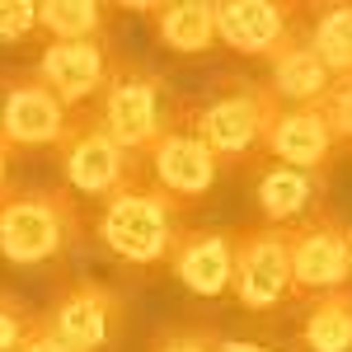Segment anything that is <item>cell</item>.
Masks as SVG:
<instances>
[{
    "label": "cell",
    "instance_id": "6da1fadb",
    "mask_svg": "<svg viewBox=\"0 0 352 352\" xmlns=\"http://www.w3.org/2000/svg\"><path fill=\"white\" fill-rule=\"evenodd\" d=\"M184 217H188V202L169 197L151 174H141L127 188H118L113 197L99 202L94 240L104 244V254H113L122 268L146 272V268L169 263L179 235L188 230Z\"/></svg>",
    "mask_w": 352,
    "mask_h": 352
},
{
    "label": "cell",
    "instance_id": "7a4b0ae2",
    "mask_svg": "<svg viewBox=\"0 0 352 352\" xmlns=\"http://www.w3.org/2000/svg\"><path fill=\"white\" fill-rule=\"evenodd\" d=\"M85 235L80 197L71 188L0 192V258L14 268H52Z\"/></svg>",
    "mask_w": 352,
    "mask_h": 352
},
{
    "label": "cell",
    "instance_id": "3957f363",
    "mask_svg": "<svg viewBox=\"0 0 352 352\" xmlns=\"http://www.w3.org/2000/svg\"><path fill=\"white\" fill-rule=\"evenodd\" d=\"M184 104H188V99H179L155 66L132 61V56H118L109 85H104V94H99L94 118L104 122V132H109L118 146H127L132 155L146 160V155L160 146V136L184 118Z\"/></svg>",
    "mask_w": 352,
    "mask_h": 352
},
{
    "label": "cell",
    "instance_id": "277c9868",
    "mask_svg": "<svg viewBox=\"0 0 352 352\" xmlns=\"http://www.w3.org/2000/svg\"><path fill=\"white\" fill-rule=\"evenodd\" d=\"M277 99L268 94L263 80H244V76H217V85L184 104L188 127L207 146L221 164L249 160L254 151H263V136H268L272 118H277Z\"/></svg>",
    "mask_w": 352,
    "mask_h": 352
},
{
    "label": "cell",
    "instance_id": "5b68a950",
    "mask_svg": "<svg viewBox=\"0 0 352 352\" xmlns=\"http://www.w3.org/2000/svg\"><path fill=\"white\" fill-rule=\"evenodd\" d=\"M43 324L76 352H113L127 329V300L99 277H71L56 287L52 305L43 310Z\"/></svg>",
    "mask_w": 352,
    "mask_h": 352
},
{
    "label": "cell",
    "instance_id": "8992f818",
    "mask_svg": "<svg viewBox=\"0 0 352 352\" xmlns=\"http://www.w3.org/2000/svg\"><path fill=\"white\" fill-rule=\"evenodd\" d=\"M61 151V179L76 197H89V202H104L118 188H127L132 179L146 174V160L132 155L127 146H118L104 122L89 113V118H76L71 136L56 146Z\"/></svg>",
    "mask_w": 352,
    "mask_h": 352
},
{
    "label": "cell",
    "instance_id": "52a82bcc",
    "mask_svg": "<svg viewBox=\"0 0 352 352\" xmlns=\"http://www.w3.org/2000/svg\"><path fill=\"white\" fill-rule=\"evenodd\" d=\"M235 305L263 315L287 300H296V277H292V244L282 226H244L235 244V282H230Z\"/></svg>",
    "mask_w": 352,
    "mask_h": 352
},
{
    "label": "cell",
    "instance_id": "ba28073f",
    "mask_svg": "<svg viewBox=\"0 0 352 352\" xmlns=\"http://www.w3.org/2000/svg\"><path fill=\"white\" fill-rule=\"evenodd\" d=\"M287 244H292V277H296L300 300L352 287V230L333 207L292 226Z\"/></svg>",
    "mask_w": 352,
    "mask_h": 352
},
{
    "label": "cell",
    "instance_id": "9c48e42d",
    "mask_svg": "<svg viewBox=\"0 0 352 352\" xmlns=\"http://www.w3.org/2000/svg\"><path fill=\"white\" fill-rule=\"evenodd\" d=\"M71 127H76V113L56 99L38 71H14L0 80V136L14 151L61 146Z\"/></svg>",
    "mask_w": 352,
    "mask_h": 352
},
{
    "label": "cell",
    "instance_id": "30bf717a",
    "mask_svg": "<svg viewBox=\"0 0 352 352\" xmlns=\"http://www.w3.org/2000/svg\"><path fill=\"white\" fill-rule=\"evenodd\" d=\"M235 244H240V230H230V226H188L164 268L174 272L179 287H188L192 296H202V300L230 296Z\"/></svg>",
    "mask_w": 352,
    "mask_h": 352
},
{
    "label": "cell",
    "instance_id": "8fae6325",
    "mask_svg": "<svg viewBox=\"0 0 352 352\" xmlns=\"http://www.w3.org/2000/svg\"><path fill=\"white\" fill-rule=\"evenodd\" d=\"M146 174H151L169 197H179V202H202L207 192L217 188L221 160L212 155V146L188 127V118H179V122L160 136V146L146 155Z\"/></svg>",
    "mask_w": 352,
    "mask_h": 352
},
{
    "label": "cell",
    "instance_id": "7c38bea8",
    "mask_svg": "<svg viewBox=\"0 0 352 352\" xmlns=\"http://www.w3.org/2000/svg\"><path fill=\"white\" fill-rule=\"evenodd\" d=\"M305 19V5L292 0H226L217 5V38L240 56H263L268 61Z\"/></svg>",
    "mask_w": 352,
    "mask_h": 352
},
{
    "label": "cell",
    "instance_id": "4fadbf2b",
    "mask_svg": "<svg viewBox=\"0 0 352 352\" xmlns=\"http://www.w3.org/2000/svg\"><path fill=\"white\" fill-rule=\"evenodd\" d=\"M113 61H118V56L109 52L104 38H85V43H47V47L38 52V66H33V71L52 85V94L66 109L76 113L80 104H89V99L104 94V85H109V76H113Z\"/></svg>",
    "mask_w": 352,
    "mask_h": 352
},
{
    "label": "cell",
    "instance_id": "5bb4252c",
    "mask_svg": "<svg viewBox=\"0 0 352 352\" xmlns=\"http://www.w3.org/2000/svg\"><path fill=\"white\" fill-rule=\"evenodd\" d=\"M268 94L282 104V109H320L329 99V89H333V71H329L320 52L310 47V38H305V19L300 28L268 56Z\"/></svg>",
    "mask_w": 352,
    "mask_h": 352
},
{
    "label": "cell",
    "instance_id": "9a60e30c",
    "mask_svg": "<svg viewBox=\"0 0 352 352\" xmlns=\"http://www.w3.org/2000/svg\"><path fill=\"white\" fill-rule=\"evenodd\" d=\"M333 151H338V136H333V122L324 118V109H277L268 136H263L268 160L310 169V174H324L333 164Z\"/></svg>",
    "mask_w": 352,
    "mask_h": 352
},
{
    "label": "cell",
    "instance_id": "2e32d148",
    "mask_svg": "<svg viewBox=\"0 0 352 352\" xmlns=\"http://www.w3.org/2000/svg\"><path fill=\"white\" fill-rule=\"evenodd\" d=\"M254 202H258V217L263 226H282L292 230L300 221H310L315 212H324V174H310V169H292V164L263 160L258 164V179H254Z\"/></svg>",
    "mask_w": 352,
    "mask_h": 352
},
{
    "label": "cell",
    "instance_id": "e0dca14e",
    "mask_svg": "<svg viewBox=\"0 0 352 352\" xmlns=\"http://www.w3.org/2000/svg\"><path fill=\"white\" fill-rule=\"evenodd\" d=\"M132 10L151 19L155 43L169 47V52H179V56H202L221 43L217 38V5L179 0V5H132Z\"/></svg>",
    "mask_w": 352,
    "mask_h": 352
},
{
    "label": "cell",
    "instance_id": "ac0fdd59",
    "mask_svg": "<svg viewBox=\"0 0 352 352\" xmlns=\"http://www.w3.org/2000/svg\"><path fill=\"white\" fill-rule=\"evenodd\" d=\"M296 338L305 352H352V287L305 300Z\"/></svg>",
    "mask_w": 352,
    "mask_h": 352
},
{
    "label": "cell",
    "instance_id": "d6986e66",
    "mask_svg": "<svg viewBox=\"0 0 352 352\" xmlns=\"http://www.w3.org/2000/svg\"><path fill=\"white\" fill-rule=\"evenodd\" d=\"M305 38L320 52V61L333 71V80L352 76V5L348 0L305 10Z\"/></svg>",
    "mask_w": 352,
    "mask_h": 352
},
{
    "label": "cell",
    "instance_id": "ffe728a7",
    "mask_svg": "<svg viewBox=\"0 0 352 352\" xmlns=\"http://www.w3.org/2000/svg\"><path fill=\"white\" fill-rule=\"evenodd\" d=\"M38 28L47 33V43L104 38L109 33V5H99V0H52V5H38Z\"/></svg>",
    "mask_w": 352,
    "mask_h": 352
},
{
    "label": "cell",
    "instance_id": "44dd1931",
    "mask_svg": "<svg viewBox=\"0 0 352 352\" xmlns=\"http://www.w3.org/2000/svg\"><path fill=\"white\" fill-rule=\"evenodd\" d=\"M38 324V310L24 296L0 287V352H19V343L28 338V329Z\"/></svg>",
    "mask_w": 352,
    "mask_h": 352
},
{
    "label": "cell",
    "instance_id": "7402d4cb",
    "mask_svg": "<svg viewBox=\"0 0 352 352\" xmlns=\"http://www.w3.org/2000/svg\"><path fill=\"white\" fill-rule=\"evenodd\" d=\"M217 329L207 324H169L155 333L151 352H217Z\"/></svg>",
    "mask_w": 352,
    "mask_h": 352
},
{
    "label": "cell",
    "instance_id": "603a6c76",
    "mask_svg": "<svg viewBox=\"0 0 352 352\" xmlns=\"http://www.w3.org/2000/svg\"><path fill=\"white\" fill-rule=\"evenodd\" d=\"M38 33V5L33 0H0V43H24Z\"/></svg>",
    "mask_w": 352,
    "mask_h": 352
},
{
    "label": "cell",
    "instance_id": "cb8c5ba5",
    "mask_svg": "<svg viewBox=\"0 0 352 352\" xmlns=\"http://www.w3.org/2000/svg\"><path fill=\"white\" fill-rule=\"evenodd\" d=\"M320 109H324V118L333 122V136H338V141H352V76L333 80V89H329V99Z\"/></svg>",
    "mask_w": 352,
    "mask_h": 352
},
{
    "label": "cell",
    "instance_id": "d4e9b609",
    "mask_svg": "<svg viewBox=\"0 0 352 352\" xmlns=\"http://www.w3.org/2000/svg\"><path fill=\"white\" fill-rule=\"evenodd\" d=\"M19 352H76V348H66V343L56 338L52 329L43 324V310H38V324L28 329V338L19 343Z\"/></svg>",
    "mask_w": 352,
    "mask_h": 352
},
{
    "label": "cell",
    "instance_id": "484cf974",
    "mask_svg": "<svg viewBox=\"0 0 352 352\" xmlns=\"http://www.w3.org/2000/svg\"><path fill=\"white\" fill-rule=\"evenodd\" d=\"M217 352H282V348H272V343H254V338H230V333H221V338H217Z\"/></svg>",
    "mask_w": 352,
    "mask_h": 352
},
{
    "label": "cell",
    "instance_id": "4316f807",
    "mask_svg": "<svg viewBox=\"0 0 352 352\" xmlns=\"http://www.w3.org/2000/svg\"><path fill=\"white\" fill-rule=\"evenodd\" d=\"M10 169H14V146H10V141L0 136V192L14 188V184H10Z\"/></svg>",
    "mask_w": 352,
    "mask_h": 352
},
{
    "label": "cell",
    "instance_id": "83f0119b",
    "mask_svg": "<svg viewBox=\"0 0 352 352\" xmlns=\"http://www.w3.org/2000/svg\"><path fill=\"white\" fill-rule=\"evenodd\" d=\"M348 230H352V226H348Z\"/></svg>",
    "mask_w": 352,
    "mask_h": 352
}]
</instances>
